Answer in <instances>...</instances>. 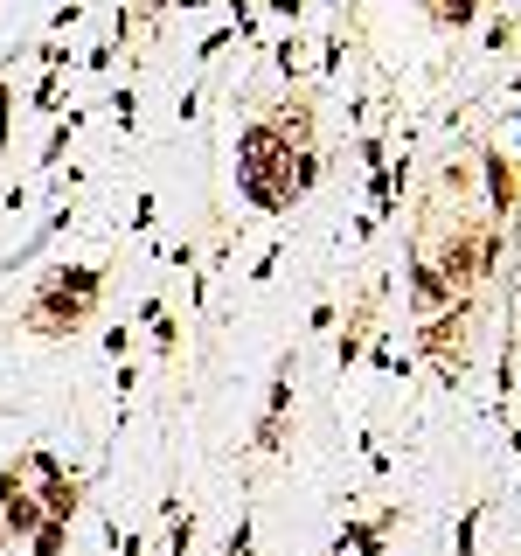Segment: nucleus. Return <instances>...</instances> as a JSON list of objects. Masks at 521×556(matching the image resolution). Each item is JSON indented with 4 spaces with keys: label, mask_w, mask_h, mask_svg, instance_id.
<instances>
[{
    "label": "nucleus",
    "mask_w": 521,
    "mask_h": 556,
    "mask_svg": "<svg viewBox=\"0 0 521 556\" xmlns=\"http://www.w3.org/2000/svg\"><path fill=\"white\" fill-rule=\"evenodd\" d=\"M445 299V278L438 272H417V306H438Z\"/></svg>",
    "instance_id": "nucleus-1"
}]
</instances>
